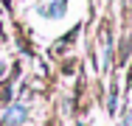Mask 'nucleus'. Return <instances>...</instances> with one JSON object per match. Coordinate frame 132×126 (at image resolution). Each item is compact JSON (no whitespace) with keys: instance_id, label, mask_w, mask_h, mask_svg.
Segmentation results:
<instances>
[{"instance_id":"1","label":"nucleus","mask_w":132,"mask_h":126,"mask_svg":"<svg viewBox=\"0 0 132 126\" xmlns=\"http://www.w3.org/2000/svg\"><path fill=\"white\" fill-rule=\"evenodd\" d=\"M26 121V106H14L9 115H6V123L9 126H14V123H23Z\"/></svg>"},{"instance_id":"2","label":"nucleus","mask_w":132,"mask_h":126,"mask_svg":"<svg viewBox=\"0 0 132 126\" xmlns=\"http://www.w3.org/2000/svg\"><path fill=\"white\" fill-rule=\"evenodd\" d=\"M129 126H132V121H129Z\"/></svg>"}]
</instances>
